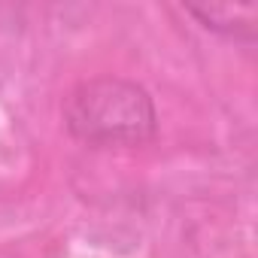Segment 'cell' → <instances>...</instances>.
<instances>
[{
  "label": "cell",
  "instance_id": "obj_1",
  "mask_svg": "<svg viewBox=\"0 0 258 258\" xmlns=\"http://www.w3.org/2000/svg\"><path fill=\"white\" fill-rule=\"evenodd\" d=\"M64 124L88 146H143L158 131V112L143 85L94 76L64 97Z\"/></svg>",
  "mask_w": 258,
  "mask_h": 258
},
{
  "label": "cell",
  "instance_id": "obj_2",
  "mask_svg": "<svg viewBox=\"0 0 258 258\" xmlns=\"http://www.w3.org/2000/svg\"><path fill=\"white\" fill-rule=\"evenodd\" d=\"M185 13L191 19H198L207 31L240 40V43H252L255 40V28H258V7L255 4H188Z\"/></svg>",
  "mask_w": 258,
  "mask_h": 258
}]
</instances>
